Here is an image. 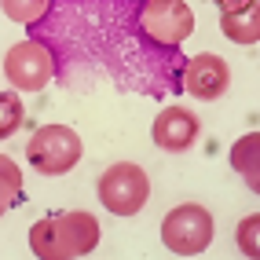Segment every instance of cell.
Instances as JSON below:
<instances>
[{"instance_id": "cell-15", "label": "cell", "mask_w": 260, "mask_h": 260, "mask_svg": "<svg viewBox=\"0 0 260 260\" xmlns=\"http://www.w3.org/2000/svg\"><path fill=\"white\" fill-rule=\"evenodd\" d=\"M213 4H216V8H220V15H223V11H242V8L256 4V0H213Z\"/></svg>"}, {"instance_id": "cell-12", "label": "cell", "mask_w": 260, "mask_h": 260, "mask_svg": "<svg viewBox=\"0 0 260 260\" xmlns=\"http://www.w3.org/2000/svg\"><path fill=\"white\" fill-rule=\"evenodd\" d=\"M51 4H55V0H0V11L19 26H37L51 11Z\"/></svg>"}, {"instance_id": "cell-4", "label": "cell", "mask_w": 260, "mask_h": 260, "mask_svg": "<svg viewBox=\"0 0 260 260\" xmlns=\"http://www.w3.org/2000/svg\"><path fill=\"white\" fill-rule=\"evenodd\" d=\"M81 136L70 125H41L26 143V161L41 176H66L81 161Z\"/></svg>"}, {"instance_id": "cell-8", "label": "cell", "mask_w": 260, "mask_h": 260, "mask_svg": "<svg viewBox=\"0 0 260 260\" xmlns=\"http://www.w3.org/2000/svg\"><path fill=\"white\" fill-rule=\"evenodd\" d=\"M198 136H202V121L194 110H187L180 107V103H172V107H165L158 117H154V125H150V140L158 150L165 154H183L198 143Z\"/></svg>"}, {"instance_id": "cell-6", "label": "cell", "mask_w": 260, "mask_h": 260, "mask_svg": "<svg viewBox=\"0 0 260 260\" xmlns=\"http://www.w3.org/2000/svg\"><path fill=\"white\" fill-rule=\"evenodd\" d=\"M55 55H51V48L41 44V41H19V44H11L8 48V55H4V77L15 92H44L51 77H55Z\"/></svg>"}, {"instance_id": "cell-3", "label": "cell", "mask_w": 260, "mask_h": 260, "mask_svg": "<svg viewBox=\"0 0 260 260\" xmlns=\"http://www.w3.org/2000/svg\"><path fill=\"white\" fill-rule=\"evenodd\" d=\"M99 205L114 216H136L150 202V176L136 161H114L95 183Z\"/></svg>"}, {"instance_id": "cell-14", "label": "cell", "mask_w": 260, "mask_h": 260, "mask_svg": "<svg viewBox=\"0 0 260 260\" xmlns=\"http://www.w3.org/2000/svg\"><path fill=\"white\" fill-rule=\"evenodd\" d=\"M235 246L246 260H260V213H249L235 228Z\"/></svg>"}, {"instance_id": "cell-1", "label": "cell", "mask_w": 260, "mask_h": 260, "mask_svg": "<svg viewBox=\"0 0 260 260\" xmlns=\"http://www.w3.org/2000/svg\"><path fill=\"white\" fill-rule=\"evenodd\" d=\"M99 220L88 209L48 213L29 228V253L37 260H81L99 246Z\"/></svg>"}, {"instance_id": "cell-13", "label": "cell", "mask_w": 260, "mask_h": 260, "mask_svg": "<svg viewBox=\"0 0 260 260\" xmlns=\"http://www.w3.org/2000/svg\"><path fill=\"white\" fill-rule=\"evenodd\" d=\"M26 125V107H22V95L19 92H0V143L11 140L15 132Z\"/></svg>"}, {"instance_id": "cell-7", "label": "cell", "mask_w": 260, "mask_h": 260, "mask_svg": "<svg viewBox=\"0 0 260 260\" xmlns=\"http://www.w3.org/2000/svg\"><path fill=\"white\" fill-rule=\"evenodd\" d=\"M180 84H183L187 95H194L202 103H216L231 88V66H228V59H220L216 51H198V55L187 59L183 74H180Z\"/></svg>"}, {"instance_id": "cell-9", "label": "cell", "mask_w": 260, "mask_h": 260, "mask_svg": "<svg viewBox=\"0 0 260 260\" xmlns=\"http://www.w3.org/2000/svg\"><path fill=\"white\" fill-rule=\"evenodd\" d=\"M228 161L242 176V183L253 194H260V132H242L228 150Z\"/></svg>"}, {"instance_id": "cell-10", "label": "cell", "mask_w": 260, "mask_h": 260, "mask_svg": "<svg viewBox=\"0 0 260 260\" xmlns=\"http://www.w3.org/2000/svg\"><path fill=\"white\" fill-rule=\"evenodd\" d=\"M220 33L231 44H242V48L260 44V0L249 8H242V11H223L220 15Z\"/></svg>"}, {"instance_id": "cell-5", "label": "cell", "mask_w": 260, "mask_h": 260, "mask_svg": "<svg viewBox=\"0 0 260 260\" xmlns=\"http://www.w3.org/2000/svg\"><path fill=\"white\" fill-rule=\"evenodd\" d=\"M136 29L158 48H180L194 33V11L187 0H147L136 15Z\"/></svg>"}, {"instance_id": "cell-11", "label": "cell", "mask_w": 260, "mask_h": 260, "mask_svg": "<svg viewBox=\"0 0 260 260\" xmlns=\"http://www.w3.org/2000/svg\"><path fill=\"white\" fill-rule=\"evenodd\" d=\"M22 198H26V183H22L19 161L0 154V216H8L15 205H22Z\"/></svg>"}, {"instance_id": "cell-2", "label": "cell", "mask_w": 260, "mask_h": 260, "mask_svg": "<svg viewBox=\"0 0 260 260\" xmlns=\"http://www.w3.org/2000/svg\"><path fill=\"white\" fill-rule=\"evenodd\" d=\"M213 238H216V220L198 202L172 205L161 216V246L176 256H198L213 246Z\"/></svg>"}]
</instances>
